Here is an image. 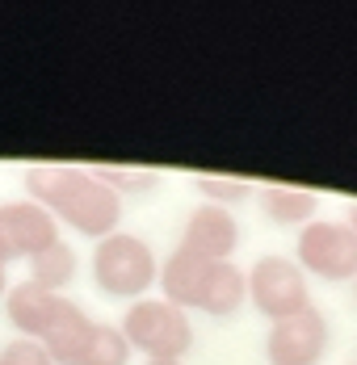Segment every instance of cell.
I'll list each match as a JSON object with an SVG mask.
<instances>
[{
	"mask_svg": "<svg viewBox=\"0 0 357 365\" xmlns=\"http://www.w3.org/2000/svg\"><path fill=\"white\" fill-rule=\"evenodd\" d=\"M353 302H357V282H353Z\"/></svg>",
	"mask_w": 357,
	"mask_h": 365,
	"instance_id": "ffe728a7",
	"label": "cell"
},
{
	"mask_svg": "<svg viewBox=\"0 0 357 365\" xmlns=\"http://www.w3.org/2000/svg\"><path fill=\"white\" fill-rule=\"evenodd\" d=\"M0 240L9 244L13 260H34L51 244H59V222L51 219L38 202L17 197L0 206Z\"/></svg>",
	"mask_w": 357,
	"mask_h": 365,
	"instance_id": "ba28073f",
	"label": "cell"
},
{
	"mask_svg": "<svg viewBox=\"0 0 357 365\" xmlns=\"http://www.w3.org/2000/svg\"><path fill=\"white\" fill-rule=\"evenodd\" d=\"M143 365H185V361H177V357H147Z\"/></svg>",
	"mask_w": 357,
	"mask_h": 365,
	"instance_id": "ac0fdd59",
	"label": "cell"
},
{
	"mask_svg": "<svg viewBox=\"0 0 357 365\" xmlns=\"http://www.w3.org/2000/svg\"><path fill=\"white\" fill-rule=\"evenodd\" d=\"M21 185L30 202H38L55 222H68L71 231L89 235L93 244L114 235L122 222V197L84 164H30Z\"/></svg>",
	"mask_w": 357,
	"mask_h": 365,
	"instance_id": "6da1fadb",
	"label": "cell"
},
{
	"mask_svg": "<svg viewBox=\"0 0 357 365\" xmlns=\"http://www.w3.org/2000/svg\"><path fill=\"white\" fill-rule=\"evenodd\" d=\"M55 365H126L131 361V344L118 331V324L93 319L84 307L71 302L64 319L38 340Z\"/></svg>",
	"mask_w": 357,
	"mask_h": 365,
	"instance_id": "7a4b0ae2",
	"label": "cell"
},
{
	"mask_svg": "<svg viewBox=\"0 0 357 365\" xmlns=\"http://www.w3.org/2000/svg\"><path fill=\"white\" fill-rule=\"evenodd\" d=\"M248 273V302L269 319H290L298 311L311 307V286H307V273L298 269L294 256H256Z\"/></svg>",
	"mask_w": 357,
	"mask_h": 365,
	"instance_id": "8992f818",
	"label": "cell"
},
{
	"mask_svg": "<svg viewBox=\"0 0 357 365\" xmlns=\"http://www.w3.org/2000/svg\"><path fill=\"white\" fill-rule=\"evenodd\" d=\"M294 260L307 277L320 282H357V235L341 219L307 222L294 240Z\"/></svg>",
	"mask_w": 357,
	"mask_h": 365,
	"instance_id": "5b68a950",
	"label": "cell"
},
{
	"mask_svg": "<svg viewBox=\"0 0 357 365\" xmlns=\"http://www.w3.org/2000/svg\"><path fill=\"white\" fill-rule=\"evenodd\" d=\"M256 202L269 222L298 227V231L307 222H316V210H320V197L311 189H298V185H256Z\"/></svg>",
	"mask_w": 357,
	"mask_h": 365,
	"instance_id": "8fae6325",
	"label": "cell"
},
{
	"mask_svg": "<svg viewBox=\"0 0 357 365\" xmlns=\"http://www.w3.org/2000/svg\"><path fill=\"white\" fill-rule=\"evenodd\" d=\"M236 244H240V222L227 206H214V202H202L185 215V231L177 240V248L206 260H231Z\"/></svg>",
	"mask_w": 357,
	"mask_h": 365,
	"instance_id": "9c48e42d",
	"label": "cell"
},
{
	"mask_svg": "<svg viewBox=\"0 0 357 365\" xmlns=\"http://www.w3.org/2000/svg\"><path fill=\"white\" fill-rule=\"evenodd\" d=\"M0 361L4 365H55L51 353H46L38 340H26V336H13V340L0 349Z\"/></svg>",
	"mask_w": 357,
	"mask_h": 365,
	"instance_id": "2e32d148",
	"label": "cell"
},
{
	"mask_svg": "<svg viewBox=\"0 0 357 365\" xmlns=\"http://www.w3.org/2000/svg\"><path fill=\"white\" fill-rule=\"evenodd\" d=\"M156 282H160V260L147 240L131 231H114L93 244V286L101 294L139 302Z\"/></svg>",
	"mask_w": 357,
	"mask_h": 365,
	"instance_id": "3957f363",
	"label": "cell"
},
{
	"mask_svg": "<svg viewBox=\"0 0 357 365\" xmlns=\"http://www.w3.org/2000/svg\"><path fill=\"white\" fill-rule=\"evenodd\" d=\"M30 264V286H38V290L46 294H64L71 286V277H76V252H71L68 244L59 240V244H51L46 252H38L34 260H26Z\"/></svg>",
	"mask_w": 357,
	"mask_h": 365,
	"instance_id": "4fadbf2b",
	"label": "cell"
},
{
	"mask_svg": "<svg viewBox=\"0 0 357 365\" xmlns=\"http://www.w3.org/2000/svg\"><path fill=\"white\" fill-rule=\"evenodd\" d=\"M0 365H4V361H0Z\"/></svg>",
	"mask_w": 357,
	"mask_h": 365,
	"instance_id": "44dd1931",
	"label": "cell"
},
{
	"mask_svg": "<svg viewBox=\"0 0 357 365\" xmlns=\"http://www.w3.org/2000/svg\"><path fill=\"white\" fill-rule=\"evenodd\" d=\"M118 331L126 336L131 353H143V357H185L193 349V324L189 315L164 302V298H139L122 311L118 319Z\"/></svg>",
	"mask_w": 357,
	"mask_h": 365,
	"instance_id": "277c9868",
	"label": "cell"
},
{
	"mask_svg": "<svg viewBox=\"0 0 357 365\" xmlns=\"http://www.w3.org/2000/svg\"><path fill=\"white\" fill-rule=\"evenodd\" d=\"M345 222L353 227V235H357V202H349V215H345Z\"/></svg>",
	"mask_w": 357,
	"mask_h": 365,
	"instance_id": "d6986e66",
	"label": "cell"
},
{
	"mask_svg": "<svg viewBox=\"0 0 357 365\" xmlns=\"http://www.w3.org/2000/svg\"><path fill=\"white\" fill-rule=\"evenodd\" d=\"M68 307H71V298L46 294V290H38V286H30V282H17L4 294V315L17 328V336H26V340H42L46 331L64 319Z\"/></svg>",
	"mask_w": 357,
	"mask_h": 365,
	"instance_id": "30bf717a",
	"label": "cell"
},
{
	"mask_svg": "<svg viewBox=\"0 0 357 365\" xmlns=\"http://www.w3.org/2000/svg\"><path fill=\"white\" fill-rule=\"evenodd\" d=\"M93 177L109 185L118 197L122 193H156L160 181H164L160 168H131V164H93Z\"/></svg>",
	"mask_w": 357,
	"mask_h": 365,
	"instance_id": "5bb4252c",
	"label": "cell"
},
{
	"mask_svg": "<svg viewBox=\"0 0 357 365\" xmlns=\"http://www.w3.org/2000/svg\"><path fill=\"white\" fill-rule=\"evenodd\" d=\"M244 302H248V273H244L236 260H214L198 311H206L214 319H227V315H236Z\"/></svg>",
	"mask_w": 357,
	"mask_h": 365,
	"instance_id": "7c38bea8",
	"label": "cell"
},
{
	"mask_svg": "<svg viewBox=\"0 0 357 365\" xmlns=\"http://www.w3.org/2000/svg\"><path fill=\"white\" fill-rule=\"evenodd\" d=\"M13 264V252H9V244L0 240V302H4V294H9V286H4V269Z\"/></svg>",
	"mask_w": 357,
	"mask_h": 365,
	"instance_id": "e0dca14e",
	"label": "cell"
},
{
	"mask_svg": "<svg viewBox=\"0 0 357 365\" xmlns=\"http://www.w3.org/2000/svg\"><path fill=\"white\" fill-rule=\"evenodd\" d=\"M328 340H332L328 315L311 302L307 311L269 324V336H265V361L269 365H320L323 353H328Z\"/></svg>",
	"mask_w": 357,
	"mask_h": 365,
	"instance_id": "52a82bcc",
	"label": "cell"
},
{
	"mask_svg": "<svg viewBox=\"0 0 357 365\" xmlns=\"http://www.w3.org/2000/svg\"><path fill=\"white\" fill-rule=\"evenodd\" d=\"M193 185H198V193L206 197V202H214V206H236V202H248L252 193H256V185L244 181V177H223V173H198L193 177Z\"/></svg>",
	"mask_w": 357,
	"mask_h": 365,
	"instance_id": "9a60e30c",
	"label": "cell"
}]
</instances>
